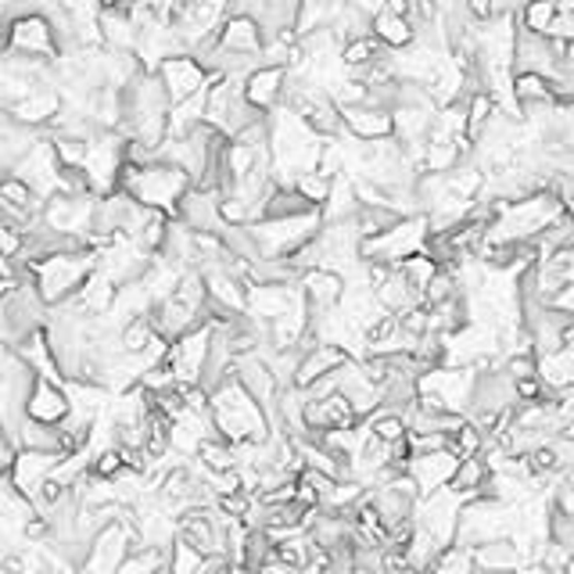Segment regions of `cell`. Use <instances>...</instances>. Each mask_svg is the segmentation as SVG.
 <instances>
[{"label": "cell", "mask_w": 574, "mask_h": 574, "mask_svg": "<svg viewBox=\"0 0 574 574\" xmlns=\"http://www.w3.org/2000/svg\"><path fill=\"white\" fill-rule=\"evenodd\" d=\"M302 295H306V306L309 312H327V309H338L341 298L349 291V280L345 273L338 269H327V266H317V269H306L302 273Z\"/></svg>", "instance_id": "13"}, {"label": "cell", "mask_w": 574, "mask_h": 574, "mask_svg": "<svg viewBox=\"0 0 574 574\" xmlns=\"http://www.w3.org/2000/svg\"><path fill=\"white\" fill-rule=\"evenodd\" d=\"M366 428H371L377 439H385V442H399L409 434V423H406V413H399V409H385L380 406L377 413L366 420Z\"/></svg>", "instance_id": "24"}, {"label": "cell", "mask_w": 574, "mask_h": 574, "mask_svg": "<svg viewBox=\"0 0 574 574\" xmlns=\"http://www.w3.org/2000/svg\"><path fill=\"white\" fill-rule=\"evenodd\" d=\"M385 8L395 11V15H409V11H413V0H385Z\"/></svg>", "instance_id": "28"}, {"label": "cell", "mask_w": 574, "mask_h": 574, "mask_svg": "<svg viewBox=\"0 0 574 574\" xmlns=\"http://www.w3.org/2000/svg\"><path fill=\"white\" fill-rule=\"evenodd\" d=\"M402 220L399 209H388V205H360V212H355V230H360L363 241H371L377 234H385V230H391L395 223Z\"/></svg>", "instance_id": "21"}, {"label": "cell", "mask_w": 574, "mask_h": 574, "mask_svg": "<svg viewBox=\"0 0 574 574\" xmlns=\"http://www.w3.org/2000/svg\"><path fill=\"white\" fill-rule=\"evenodd\" d=\"M68 413H73V399H68L65 380L36 374L33 391H30V402H25V417H30V420H40V423H54V428H62V423L68 420Z\"/></svg>", "instance_id": "7"}, {"label": "cell", "mask_w": 574, "mask_h": 574, "mask_svg": "<svg viewBox=\"0 0 574 574\" xmlns=\"http://www.w3.org/2000/svg\"><path fill=\"white\" fill-rule=\"evenodd\" d=\"M560 11L564 8H560L556 0H528L525 11L517 15V25H521V30H531V33H553V22H556Z\"/></svg>", "instance_id": "23"}, {"label": "cell", "mask_w": 574, "mask_h": 574, "mask_svg": "<svg viewBox=\"0 0 574 574\" xmlns=\"http://www.w3.org/2000/svg\"><path fill=\"white\" fill-rule=\"evenodd\" d=\"M162 334L155 331V323H152V312H141V317H133L122 323V331H119V345L122 352H130V355H144L147 349L155 345Z\"/></svg>", "instance_id": "20"}, {"label": "cell", "mask_w": 574, "mask_h": 574, "mask_svg": "<svg viewBox=\"0 0 574 574\" xmlns=\"http://www.w3.org/2000/svg\"><path fill=\"white\" fill-rule=\"evenodd\" d=\"M514 98L521 104V112L531 104H553L556 101V90L550 84V76H539V73H514Z\"/></svg>", "instance_id": "19"}, {"label": "cell", "mask_w": 574, "mask_h": 574, "mask_svg": "<svg viewBox=\"0 0 574 574\" xmlns=\"http://www.w3.org/2000/svg\"><path fill=\"white\" fill-rule=\"evenodd\" d=\"M499 112V104H496V98H492L488 90H474L471 98H467V141L471 144H477L482 141V133L488 130V122H492V115Z\"/></svg>", "instance_id": "22"}, {"label": "cell", "mask_w": 574, "mask_h": 574, "mask_svg": "<svg viewBox=\"0 0 574 574\" xmlns=\"http://www.w3.org/2000/svg\"><path fill=\"white\" fill-rule=\"evenodd\" d=\"M550 36H560V40H567V44H574V8H564L556 15L553 22V33Z\"/></svg>", "instance_id": "26"}, {"label": "cell", "mask_w": 574, "mask_h": 574, "mask_svg": "<svg viewBox=\"0 0 574 574\" xmlns=\"http://www.w3.org/2000/svg\"><path fill=\"white\" fill-rule=\"evenodd\" d=\"M349 360H352V355L341 349V345H327V341H320V345H312L302 355V363H298V374H295V385L298 388H309L312 380L334 374L338 366H345Z\"/></svg>", "instance_id": "15"}, {"label": "cell", "mask_w": 574, "mask_h": 574, "mask_svg": "<svg viewBox=\"0 0 574 574\" xmlns=\"http://www.w3.org/2000/svg\"><path fill=\"white\" fill-rule=\"evenodd\" d=\"M360 212V195H355V180L352 173H338L331 184V198L323 205V223H345L355 220Z\"/></svg>", "instance_id": "18"}, {"label": "cell", "mask_w": 574, "mask_h": 574, "mask_svg": "<svg viewBox=\"0 0 574 574\" xmlns=\"http://www.w3.org/2000/svg\"><path fill=\"white\" fill-rule=\"evenodd\" d=\"M62 456H68V453H44V449H19V456H15V463H11V471H8V477H11V488L19 492V496H36L40 492V485L47 482V477L54 474V467H58L62 463Z\"/></svg>", "instance_id": "10"}, {"label": "cell", "mask_w": 574, "mask_h": 574, "mask_svg": "<svg viewBox=\"0 0 574 574\" xmlns=\"http://www.w3.org/2000/svg\"><path fill=\"white\" fill-rule=\"evenodd\" d=\"M0 54H30V58H58V30L47 11L19 8L4 15V33H0Z\"/></svg>", "instance_id": "4"}, {"label": "cell", "mask_w": 574, "mask_h": 574, "mask_svg": "<svg viewBox=\"0 0 574 574\" xmlns=\"http://www.w3.org/2000/svg\"><path fill=\"white\" fill-rule=\"evenodd\" d=\"M216 44L230 54H241V58L263 62L266 36H263V25H258L252 15H227L220 30H216Z\"/></svg>", "instance_id": "12"}, {"label": "cell", "mask_w": 574, "mask_h": 574, "mask_svg": "<svg viewBox=\"0 0 574 574\" xmlns=\"http://www.w3.org/2000/svg\"><path fill=\"white\" fill-rule=\"evenodd\" d=\"M331 184H334V176H327V173H320V169H309V173H302V176H295V187L302 190V195L317 205V209H323L327 205V198H331Z\"/></svg>", "instance_id": "25"}, {"label": "cell", "mask_w": 574, "mask_h": 574, "mask_svg": "<svg viewBox=\"0 0 574 574\" xmlns=\"http://www.w3.org/2000/svg\"><path fill=\"white\" fill-rule=\"evenodd\" d=\"M474 564H477V571L507 574V571H521L525 567V553H521V545H517L514 536H503V539H492L485 545H477Z\"/></svg>", "instance_id": "16"}, {"label": "cell", "mask_w": 574, "mask_h": 574, "mask_svg": "<svg viewBox=\"0 0 574 574\" xmlns=\"http://www.w3.org/2000/svg\"><path fill=\"white\" fill-rule=\"evenodd\" d=\"M158 79H162V87H166L169 93V101L173 104H180L187 98H195L198 90L209 87V68H205L195 54H173V58H166L158 68Z\"/></svg>", "instance_id": "6"}, {"label": "cell", "mask_w": 574, "mask_h": 574, "mask_svg": "<svg viewBox=\"0 0 574 574\" xmlns=\"http://www.w3.org/2000/svg\"><path fill=\"white\" fill-rule=\"evenodd\" d=\"M431 238V227H428V216L413 212V216H402L399 223L385 234H377L371 241L360 244V258L363 263H395L399 266L402 258H409L413 252H423V244Z\"/></svg>", "instance_id": "5"}, {"label": "cell", "mask_w": 574, "mask_h": 574, "mask_svg": "<svg viewBox=\"0 0 574 574\" xmlns=\"http://www.w3.org/2000/svg\"><path fill=\"white\" fill-rule=\"evenodd\" d=\"M244 98L258 112H277L287 98V68L284 65H258L244 76Z\"/></svg>", "instance_id": "11"}, {"label": "cell", "mask_w": 574, "mask_h": 574, "mask_svg": "<svg viewBox=\"0 0 574 574\" xmlns=\"http://www.w3.org/2000/svg\"><path fill=\"white\" fill-rule=\"evenodd\" d=\"M323 230V209L302 216H280V220H255L252 234L263 258H295Z\"/></svg>", "instance_id": "3"}, {"label": "cell", "mask_w": 574, "mask_h": 574, "mask_svg": "<svg viewBox=\"0 0 574 574\" xmlns=\"http://www.w3.org/2000/svg\"><path fill=\"white\" fill-rule=\"evenodd\" d=\"M220 190L212 187H190L187 195L176 205V220L187 223L190 230H212V234H223V212H220Z\"/></svg>", "instance_id": "9"}, {"label": "cell", "mask_w": 574, "mask_h": 574, "mask_svg": "<svg viewBox=\"0 0 574 574\" xmlns=\"http://www.w3.org/2000/svg\"><path fill=\"white\" fill-rule=\"evenodd\" d=\"M550 306H553V309H560V312H567V317H574V280L560 287V291L550 298Z\"/></svg>", "instance_id": "27"}, {"label": "cell", "mask_w": 574, "mask_h": 574, "mask_svg": "<svg viewBox=\"0 0 574 574\" xmlns=\"http://www.w3.org/2000/svg\"><path fill=\"white\" fill-rule=\"evenodd\" d=\"M341 122H345V136L360 144L395 136V112L380 104H341Z\"/></svg>", "instance_id": "8"}, {"label": "cell", "mask_w": 574, "mask_h": 574, "mask_svg": "<svg viewBox=\"0 0 574 574\" xmlns=\"http://www.w3.org/2000/svg\"><path fill=\"white\" fill-rule=\"evenodd\" d=\"M560 8H574V0H556Z\"/></svg>", "instance_id": "30"}, {"label": "cell", "mask_w": 574, "mask_h": 574, "mask_svg": "<svg viewBox=\"0 0 574 574\" xmlns=\"http://www.w3.org/2000/svg\"><path fill=\"white\" fill-rule=\"evenodd\" d=\"M564 212H567L571 220H574V198H567V201H564Z\"/></svg>", "instance_id": "29"}, {"label": "cell", "mask_w": 574, "mask_h": 574, "mask_svg": "<svg viewBox=\"0 0 574 574\" xmlns=\"http://www.w3.org/2000/svg\"><path fill=\"white\" fill-rule=\"evenodd\" d=\"M374 36L388 51H406V47L417 44L413 19H409V15H395V11H388V8H380L377 15H374Z\"/></svg>", "instance_id": "17"}, {"label": "cell", "mask_w": 574, "mask_h": 574, "mask_svg": "<svg viewBox=\"0 0 574 574\" xmlns=\"http://www.w3.org/2000/svg\"><path fill=\"white\" fill-rule=\"evenodd\" d=\"M456 467H460V456L453 453V449H442V453L413 456V463H409V474L417 477L420 492L428 496V492H439V488H445L449 482H453Z\"/></svg>", "instance_id": "14"}, {"label": "cell", "mask_w": 574, "mask_h": 574, "mask_svg": "<svg viewBox=\"0 0 574 574\" xmlns=\"http://www.w3.org/2000/svg\"><path fill=\"white\" fill-rule=\"evenodd\" d=\"M119 187L130 190V195L147 205V209H162L176 216V205L187 195L195 180L180 169L173 166V162H152V166H130V162H122V173H119Z\"/></svg>", "instance_id": "1"}, {"label": "cell", "mask_w": 574, "mask_h": 574, "mask_svg": "<svg viewBox=\"0 0 574 574\" xmlns=\"http://www.w3.org/2000/svg\"><path fill=\"white\" fill-rule=\"evenodd\" d=\"M98 263H101L98 249L54 252L47 258H40V263H33V284H36L40 298L54 309L84 291V284L90 280V273L98 269Z\"/></svg>", "instance_id": "2"}]
</instances>
